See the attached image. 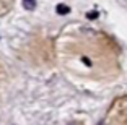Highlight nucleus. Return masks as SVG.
<instances>
[{
	"label": "nucleus",
	"instance_id": "f257e3e1",
	"mask_svg": "<svg viewBox=\"0 0 127 125\" xmlns=\"http://www.w3.org/2000/svg\"><path fill=\"white\" fill-rule=\"evenodd\" d=\"M56 11L59 15H67V13H70V7H67V5H64V3H59L57 8H56Z\"/></svg>",
	"mask_w": 127,
	"mask_h": 125
},
{
	"label": "nucleus",
	"instance_id": "f03ea898",
	"mask_svg": "<svg viewBox=\"0 0 127 125\" xmlns=\"http://www.w3.org/2000/svg\"><path fill=\"white\" fill-rule=\"evenodd\" d=\"M23 7L26 10H34L36 8V0H23Z\"/></svg>",
	"mask_w": 127,
	"mask_h": 125
},
{
	"label": "nucleus",
	"instance_id": "7ed1b4c3",
	"mask_svg": "<svg viewBox=\"0 0 127 125\" xmlns=\"http://www.w3.org/2000/svg\"><path fill=\"white\" fill-rule=\"evenodd\" d=\"M98 16H99L98 11H90V13H86V18H88V20H96Z\"/></svg>",
	"mask_w": 127,
	"mask_h": 125
},
{
	"label": "nucleus",
	"instance_id": "20e7f679",
	"mask_svg": "<svg viewBox=\"0 0 127 125\" xmlns=\"http://www.w3.org/2000/svg\"><path fill=\"white\" fill-rule=\"evenodd\" d=\"M83 63H86V65H91V62H90V60H88V59H86V57H83Z\"/></svg>",
	"mask_w": 127,
	"mask_h": 125
}]
</instances>
